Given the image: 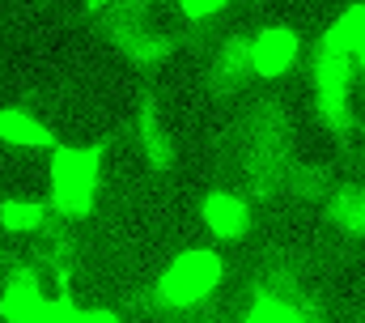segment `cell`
Returning <instances> with one entry per match:
<instances>
[{
    "label": "cell",
    "instance_id": "obj_1",
    "mask_svg": "<svg viewBox=\"0 0 365 323\" xmlns=\"http://www.w3.org/2000/svg\"><path fill=\"white\" fill-rule=\"evenodd\" d=\"M238 162L247 183L259 196H276L289 192L293 183V124L289 111L276 98H259L247 115H242V141H238Z\"/></svg>",
    "mask_w": 365,
    "mask_h": 323
},
{
    "label": "cell",
    "instance_id": "obj_2",
    "mask_svg": "<svg viewBox=\"0 0 365 323\" xmlns=\"http://www.w3.org/2000/svg\"><path fill=\"white\" fill-rule=\"evenodd\" d=\"M310 81H314V102H319L323 124L336 136H349L357 124V115H353V56H340L319 39L314 56H310Z\"/></svg>",
    "mask_w": 365,
    "mask_h": 323
},
{
    "label": "cell",
    "instance_id": "obj_3",
    "mask_svg": "<svg viewBox=\"0 0 365 323\" xmlns=\"http://www.w3.org/2000/svg\"><path fill=\"white\" fill-rule=\"evenodd\" d=\"M98 149L90 145H64L51 158V200L68 217H86L93 209V187H98Z\"/></svg>",
    "mask_w": 365,
    "mask_h": 323
},
{
    "label": "cell",
    "instance_id": "obj_4",
    "mask_svg": "<svg viewBox=\"0 0 365 323\" xmlns=\"http://www.w3.org/2000/svg\"><path fill=\"white\" fill-rule=\"evenodd\" d=\"M217 281H221V255L217 251H182L158 277V302L175 307V311L195 307L217 289Z\"/></svg>",
    "mask_w": 365,
    "mask_h": 323
},
{
    "label": "cell",
    "instance_id": "obj_5",
    "mask_svg": "<svg viewBox=\"0 0 365 323\" xmlns=\"http://www.w3.org/2000/svg\"><path fill=\"white\" fill-rule=\"evenodd\" d=\"M297 51H302V43H297V34L289 30V26H264L255 39H251V64H255V77H280V73H289L293 64H297Z\"/></svg>",
    "mask_w": 365,
    "mask_h": 323
},
{
    "label": "cell",
    "instance_id": "obj_6",
    "mask_svg": "<svg viewBox=\"0 0 365 323\" xmlns=\"http://www.w3.org/2000/svg\"><path fill=\"white\" fill-rule=\"evenodd\" d=\"M200 217H204V226H208L217 239H242V234L251 230V213H247V204H242L238 196H230V192H208Z\"/></svg>",
    "mask_w": 365,
    "mask_h": 323
},
{
    "label": "cell",
    "instance_id": "obj_7",
    "mask_svg": "<svg viewBox=\"0 0 365 323\" xmlns=\"http://www.w3.org/2000/svg\"><path fill=\"white\" fill-rule=\"evenodd\" d=\"M43 307H47V298H43V285H38L34 272L9 277L4 298H0V315H4V319L9 323H34L43 315Z\"/></svg>",
    "mask_w": 365,
    "mask_h": 323
},
{
    "label": "cell",
    "instance_id": "obj_8",
    "mask_svg": "<svg viewBox=\"0 0 365 323\" xmlns=\"http://www.w3.org/2000/svg\"><path fill=\"white\" fill-rule=\"evenodd\" d=\"M251 73H255V64H251V43H247V39H225V43L217 47V56H212V85H217L221 94H234V89L247 85Z\"/></svg>",
    "mask_w": 365,
    "mask_h": 323
},
{
    "label": "cell",
    "instance_id": "obj_9",
    "mask_svg": "<svg viewBox=\"0 0 365 323\" xmlns=\"http://www.w3.org/2000/svg\"><path fill=\"white\" fill-rule=\"evenodd\" d=\"M323 209H327V222L340 234L365 242V183L361 187H331L327 200H323Z\"/></svg>",
    "mask_w": 365,
    "mask_h": 323
},
{
    "label": "cell",
    "instance_id": "obj_10",
    "mask_svg": "<svg viewBox=\"0 0 365 323\" xmlns=\"http://www.w3.org/2000/svg\"><path fill=\"white\" fill-rule=\"evenodd\" d=\"M136 141H140V154L153 162V166H170L175 162V145H170V132L162 124V111L158 102H145L140 106V119H136Z\"/></svg>",
    "mask_w": 365,
    "mask_h": 323
},
{
    "label": "cell",
    "instance_id": "obj_11",
    "mask_svg": "<svg viewBox=\"0 0 365 323\" xmlns=\"http://www.w3.org/2000/svg\"><path fill=\"white\" fill-rule=\"evenodd\" d=\"M361 39H365V4H349V9L327 26V34H323V43H327L331 51H340V56H357Z\"/></svg>",
    "mask_w": 365,
    "mask_h": 323
},
{
    "label": "cell",
    "instance_id": "obj_12",
    "mask_svg": "<svg viewBox=\"0 0 365 323\" xmlns=\"http://www.w3.org/2000/svg\"><path fill=\"white\" fill-rule=\"evenodd\" d=\"M0 141L9 145H51V128L26 111H0Z\"/></svg>",
    "mask_w": 365,
    "mask_h": 323
},
{
    "label": "cell",
    "instance_id": "obj_13",
    "mask_svg": "<svg viewBox=\"0 0 365 323\" xmlns=\"http://www.w3.org/2000/svg\"><path fill=\"white\" fill-rule=\"evenodd\" d=\"M242 323H323V315L310 302L293 307V302H276V298H255V307L242 315Z\"/></svg>",
    "mask_w": 365,
    "mask_h": 323
},
{
    "label": "cell",
    "instance_id": "obj_14",
    "mask_svg": "<svg viewBox=\"0 0 365 323\" xmlns=\"http://www.w3.org/2000/svg\"><path fill=\"white\" fill-rule=\"evenodd\" d=\"M255 298H276V302H293V307L310 302V298L302 294V281H297V272H293L289 264L264 268V277L255 281Z\"/></svg>",
    "mask_w": 365,
    "mask_h": 323
},
{
    "label": "cell",
    "instance_id": "obj_15",
    "mask_svg": "<svg viewBox=\"0 0 365 323\" xmlns=\"http://www.w3.org/2000/svg\"><path fill=\"white\" fill-rule=\"evenodd\" d=\"M119 47H123V56H132L136 64H158V60L170 56V43H166L158 30H149V26H136L132 34H123Z\"/></svg>",
    "mask_w": 365,
    "mask_h": 323
},
{
    "label": "cell",
    "instance_id": "obj_16",
    "mask_svg": "<svg viewBox=\"0 0 365 323\" xmlns=\"http://www.w3.org/2000/svg\"><path fill=\"white\" fill-rule=\"evenodd\" d=\"M0 226L13 230V234L43 230V226H47V209L34 204V200H4V204H0Z\"/></svg>",
    "mask_w": 365,
    "mask_h": 323
},
{
    "label": "cell",
    "instance_id": "obj_17",
    "mask_svg": "<svg viewBox=\"0 0 365 323\" xmlns=\"http://www.w3.org/2000/svg\"><path fill=\"white\" fill-rule=\"evenodd\" d=\"M34 323H119V315H110V311H77L68 298H56V302L43 307V315Z\"/></svg>",
    "mask_w": 365,
    "mask_h": 323
},
{
    "label": "cell",
    "instance_id": "obj_18",
    "mask_svg": "<svg viewBox=\"0 0 365 323\" xmlns=\"http://www.w3.org/2000/svg\"><path fill=\"white\" fill-rule=\"evenodd\" d=\"M230 0H179V9L191 17V21H200V17H212V13H221Z\"/></svg>",
    "mask_w": 365,
    "mask_h": 323
},
{
    "label": "cell",
    "instance_id": "obj_19",
    "mask_svg": "<svg viewBox=\"0 0 365 323\" xmlns=\"http://www.w3.org/2000/svg\"><path fill=\"white\" fill-rule=\"evenodd\" d=\"M353 64L361 69V77H365V39H361V47H357V56H353Z\"/></svg>",
    "mask_w": 365,
    "mask_h": 323
},
{
    "label": "cell",
    "instance_id": "obj_20",
    "mask_svg": "<svg viewBox=\"0 0 365 323\" xmlns=\"http://www.w3.org/2000/svg\"><path fill=\"white\" fill-rule=\"evenodd\" d=\"M90 4H115V0H90Z\"/></svg>",
    "mask_w": 365,
    "mask_h": 323
}]
</instances>
